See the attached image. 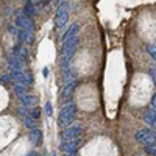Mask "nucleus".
Returning <instances> with one entry per match:
<instances>
[{
    "mask_svg": "<svg viewBox=\"0 0 156 156\" xmlns=\"http://www.w3.org/2000/svg\"><path fill=\"white\" fill-rule=\"evenodd\" d=\"M75 114H76V106L73 103H67L64 105L62 109L59 111V115H58V125L61 128H67L72 125V122L75 120Z\"/></svg>",
    "mask_w": 156,
    "mask_h": 156,
    "instance_id": "nucleus-1",
    "label": "nucleus"
},
{
    "mask_svg": "<svg viewBox=\"0 0 156 156\" xmlns=\"http://www.w3.org/2000/svg\"><path fill=\"white\" fill-rule=\"evenodd\" d=\"M67 19H69V5H67V2H62V3H59L58 11H56V19H55L56 28L61 30L66 27Z\"/></svg>",
    "mask_w": 156,
    "mask_h": 156,
    "instance_id": "nucleus-2",
    "label": "nucleus"
},
{
    "mask_svg": "<svg viewBox=\"0 0 156 156\" xmlns=\"http://www.w3.org/2000/svg\"><path fill=\"white\" fill-rule=\"evenodd\" d=\"M136 140L140 142L144 145H148V144H156V133L153 129H148V128H142L136 133Z\"/></svg>",
    "mask_w": 156,
    "mask_h": 156,
    "instance_id": "nucleus-3",
    "label": "nucleus"
},
{
    "mask_svg": "<svg viewBox=\"0 0 156 156\" xmlns=\"http://www.w3.org/2000/svg\"><path fill=\"white\" fill-rule=\"evenodd\" d=\"M83 136V126L81 125H73L67 126L61 134V140H73V139H81Z\"/></svg>",
    "mask_w": 156,
    "mask_h": 156,
    "instance_id": "nucleus-4",
    "label": "nucleus"
},
{
    "mask_svg": "<svg viewBox=\"0 0 156 156\" xmlns=\"http://www.w3.org/2000/svg\"><path fill=\"white\" fill-rule=\"evenodd\" d=\"M16 27H17V28L25 30V31L30 33V34H34L33 19H31V17H28V16H25V14H19V16L16 17Z\"/></svg>",
    "mask_w": 156,
    "mask_h": 156,
    "instance_id": "nucleus-5",
    "label": "nucleus"
},
{
    "mask_svg": "<svg viewBox=\"0 0 156 156\" xmlns=\"http://www.w3.org/2000/svg\"><path fill=\"white\" fill-rule=\"evenodd\" d=\"M81 144V139H73V140H61V150L62 153H76L78 147Z\"/></svg>",
    "mask_w": 156,
    "mask_h": 156,
    "instance_id": "nucleus-6",
    "label": "nucleus"
},
{
    "mask_svg": "<svg viewBox=\"0 0 156 156\" xmlns=\"http://www.w3.org/2000/svg\"><path fill=\"white\" fill-rule=\"evenodd\" d=\"M75 36H78V25H76V23H72L70 27L67 28L66 34L62 36V44H64V42H69V41H72V39H73Z\"/></svg>",
    "mask_w": 156,
    "mask_h": 156,
    "instance_id": "nucleus-7",
    "label": "nucleus"
},
{
    "mask_svg": "<svg viewBox=\"0 0 156 156\" xmlns=\"http://www.w3.org/2000/svg\"><path fill=\"white\" fill-rule=\"evenodd\" d=\"M19 98H20L22 106H25V108H33V106L36 105V101H37V98H36L34 95H28V94H23V95H20Z\"/></svg>",
    "mask_w": 156,
    "mask_h": 156,
    "instance_id": "nucleus-8",
    "label": "nucleus"
},
{
    "mask_svg": "<svg viewBox=\"0 0 156 156\" xmlns=\"http://www.w3.org/2000/svg\"><path fill=\"white\" fill-rule=\"evenodd\" d=\"M75 86H76L75 80H67L66 84H64V87H62V97H64V98H70Z\"/></svg>",
    "mask_w": 156,
    "mask_h": 156,
    "instance_id": "nucleus-9",
    "label": "nucleus"
},
{
    "mask_svg": "<svg viewBox=\"0 0 156 156\" xmlns=\"http://www.w3.org/2000/svg\"><path fill=\"white\" fill-rule=\"evenodd\" d=\"M144 119H145V122H147L153 129H156V109H154L153 106H151V109H148V111L145 112Z\"/></svg>",
    "mask_w": 156,
    "mask_h": 156,
    "instance_id": "nucleus-10",
    "label": "nucleus"
},
{
    "mask_svg": "<svg viewBox=\"0 0 156 156\" xmlns=\"http://www.w3.org/2000/svg\"><path fill=\"white\" fill-rule=\"evenodd\" d=\"M30 139L34 145H39L42 142V133H41V129H37V128H33L31 131H30Z\"/></svg>",
    "mask_w": 156,
    "mask_h": 156,
    "instance_id": "nucleus-11",
    "label": "nucleus"
},
{
    "mask_svg": "<svg viewBox=\"0 0 156 156\" xmlns=\"http://www.w3.org/2000/svg\"><path fill=\"white\" fill-rule=\"evenodd\" d=\"M36 12H37V11H36V8H34L33 2H31V0H28V2L25 3V8H23V14L33 19V17L36 16Z\"/></svg>",
    "mask_w": 156,
    "mask_h": 156,
    "instance_id": "nucleus-12",
    "label": "nucleus"
},
{
    "mask_svg": "<svg viewBox=\"0 0 156 156\" xmlns=\"http://www.w3.org/2000/svg\"><path fill=\"white\" fill-rule=\"evenodd\" d=\"M23 123H25V126H28L30 129L36 128V125H37L36 119H33V117H31L30 114H27V115H23Z\"/></svg>",
    "mask_w": 156,
    "mask_h": 156,
    "instance_id": "nucleus-13",
    "label": "nucleus"
},
{
    "mask_svg": "<svg viewBox=\"0 0 156 156\" xmlns=\"http://www.w3.org/2000/svg\"><path fill=\"white\" fill-rule=\"evenodd\" d=\"M14 94L16 95H23V94H27V86L25 84H20V83H16V86H14Z\"/></svg>",
    "mask_w": 156,
    "mask_h": 156,
    "instance_id": "nucleus-14",
    "label": "nucleus"
},
{
    "mask_svg": "<svg viewBox=\"0 0 156 156\" xmlns=\"http://www.w3.org/2000/svg\"><path fill=\"white\" fill-rule=\"evenodd\" d=\"M145 151H147L150 156H156V144H148V145H145Z\"/></svg>",
    "mask_w": 156,
    "mask_h": 156,
    "instance_id": "nucleus-15",
    "label": "nucleus"
},
{
    "mask_svg": "<svg viewBox=\"0 0 156 156\" xmlns=\"http://www.w3.org/2000/svg\"><path fill=\"white\" fill-rule=\"evenodd\" d=\"M147 51H148V55L156 61V45H153V44H150L148 47H147Z\"/></svg>",
    "mask_w": 156,
    "mask_h": 156,
    "instance_id": "nucleus-16",
    "label": "nucleus"
},
{
    "mask_svg": "<svg viewBox=\"0 0 156 156\" xmlns=\"http://www.w3.org/2000/svg\"><path fill=\"white\" fill-rule=\"evenodd\" d=\"M148 73H150L151 81H153V84H154V87H156V67H150V69H148Z\"/></svg>",
    "mask_w": 156,
    "mask_h": 156,
    "instance_id": "nucleus-17",
    "label": "nucleus"
},
{
    "mask_svg": "<svg viewBox=\"0 0 156 156\" xmlns=\"http://www.w3.org/2000/svg\"><path fill=\"white\" fill-rule=\"evenodd\" d=\"M30 115L33 117V119H39V115H41V109H37V108L30 109Z\"/></svg>",
    "mask_w": 156,
    "mask_h": 156,
    "instance_id": "nucleus-18",
    "label": "nucleus"
},
{
    "mask_svg": "<svg viewBox=\"0 0 156 156\" xmlns=\"http://www.w3.org/2000/svg\"><path fill=\"white\" fill-rule=\"evenodd\" d=\"M0 81H2V83H9V81H12V78H11V75L8 73V75H3L2 78H0Z\"/></svg>",
    "mask_w": 156,
    "mask_h": 156,
    "instance_id": "nucleus-19",
    "label": "nucleus"
},
{
    "mask_svg": "<svg viewBox=\"0 0 156 156\" xmlns=\"http://www.w3.org/2000/svg\"><path fill=\"white\" fill-rule=\"evenodd\" d=\"M45 112H47V115H51V103L50 101H47V105H45Z\"/></svg>",
    "mask_w": 156,
    "mask_h": 156,
    "instance_id": "nucleus-20",
    "label": "nucleus"
},
{
    "mask_svg": "<svg viewBox=\"0 0 156 156\" xmlns=\"http://www.w3.org/2000/svg\"><path fill=\"white\" fill-rule=\"evenodd\" d=\"M151 106L156 108V94H153V97H151Z\"/></svg>",
    "mask_w": 156,
    "mask_h": 156,
    "instance_id": "nucleus-21",
    "label": "nucleus"
},
{
    "mask_svg": "<svg viewBox=\"0 0 156 156\" xmlns=\"http://www.w3.org/2000/svg\"><path fill=\"white\" fill-rule=\"evenodd\" d=\"M64 156H76V153H64Z\"/></svg>",
    "mask_w": 156,
    "mask_h": 156,
    "instance_id": "nucleus-22",
    "label": "nucleus"
},
{
    "mask_svg": "<svg viewBox=\"0 0 156 156\" xmlns=\"http://www.w3.org/2000/svg\"><path fill=\"white\" fill-rule=\"evenodd\" d=\"M47 75H48V69L45 67V69H44V76H47Z\"/></svg>",
    "mask_w": 156,
    "mask_h": 156,
    "instance_id": "nucleus-23",
    "label": "nucleus"
},
{
    "mask_svg": "<svg viewBox=\"0 0 156 156\" xmlns=\"http://www.w3.org/2000/svg\"><path fill=\"white\" fill-rule=\"evenodd\" d=\"M50 156H56V153H55V151H51V153H50Z\"/></svg>",
    "mask_w": 156,
    "mask_h": 156,
    "instance_id": "nucleus-24",
    "label": "nucleus"
}]
</instances>
